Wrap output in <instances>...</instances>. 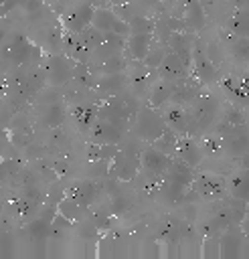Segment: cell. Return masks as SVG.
<instances>
[{
	"mask_svg": "<svg viewBox=\"0 0 249 259\" xmlns=\"http://www.w3.org/2000/svg\"><path fill=\"white\" fill-rule=\"evenodd\" d=\"M245 231L241 225L229 227L221 233V257L235 259L241 255V247L245 245Z\"/></svg>",
	"mask_w": 249,
	"mask_h": 259,
	"instance_id": "obj_12",
	"label": "cell"
},
{
	"mask_svg": "<svg viewBox=\"0 0 249 259\" xmlns=\"http://www.w3.org/2000/svg\"><path fill=\"white\" fill-rule=\"evenodd\" d=\"M166 121L162 117V111L158 107H152L150 103L146 107H140V111L136 113L134 117V136L140 140V142H146V144H152L154 140H158L164 130H166Z\"/></svg>",
	"mask_w": 249,
	"mask_h": 259,
	"instance_id": "obj_2",
	"label": "cell"
},
{
	"mask_svg": "<svg viewBox=\"0 0 249 259\" xmlns=\"http://www.w3.org/2000/svg\"><path fill=\"white\" fill-rule=\"evenodd\" d=\"M213 127H215V134H219V136H233V134L249 132V125L237 107H227L225 113H221L219 123H215Z\"/></svg>",
	"mask_w": 249,
	"mask_h": 259,
	"instance_id": "obj_9",
	"label": "cell"
},
{
	"mask_svg": "<svg viewBox=\"0 0 249 259\" xmlns=\"http://www.w3.org/2000/svg\"><path fill=\"white\" fill-rule=\"evenodd\" d=\"M176 85L178 81H172V79H160L154 83L152 91H150V105L152 107H162L164 103H168L176 91Z\"/></svg>",
	"mask_w": 249,
	"mask_h": 259,
	"instance_id": "obj_20",
	"label": "cell"
},
{
	"mask_svg": "<svg viewBox=\"0 0 249 259\" xmlns=\"http://www.w3.org/2000/svg\"><path fill=\"white\" fill-rule=\"evenodd\" d=\"M115 20H117V14H115L111 8H95L91 24H93L95 28L103 30V32H109V30H113Z\"/></svg>",
	"mask_w": 249,
	"mask_h": 259,
	"instance_id": "obj_28",
	"label": "cell"
},
{
	"mask_svg": "<svg viewBox=\"0 0 249 259\" xmlns=\"http://www.w3.org/2000/svg\"><path fill=\"white\" fill-rule=\"evenodd\" d=\"M186 190H188V186H184L180 182H174V180H168V178L162 176V184H160V190L156 194V200L160 204L172 208V206H176V204L182 202Z\"/></svg>",
	"mask_w": 249,
	"mask_h": 259,
	"instance_id": "obj_14",
	"label": "cell"
},
{
	"mask_svg": "<svg viewBox=\"0 0 249 259\" xmlns=\"http://www.w3.org/2000/svg\"><path fill=\"white\" fill-rule=\"evenodd\" d=\"M164 178L174 180V182H180V184H184V186L190 188V184H192L194 178H196V170H194L190 164H186V162H182V160H178V158H172V162H170V166H168Z\"/></svg>",
	"mask_w": 249,
	"mask_h": 259,
	"instance_id": "obj_17",
	"label": "cell"
},
{
	"mask_svg": "<svg viewBox=\"0 0 249 259\" xmlns=\"http://www.w3.org/2000/svg\"><path fill=\"white\" fill-rule=\"evenodd\" d=\"M40 71L45 73V79L53 85H63L67 81H73L75 77V61L61 57V55H49L40 63Z\"/></svg>",
	"mask_w": 249,
	"mask_h": 259,
	"instance_id": "obj_5",
	"label": "cell"
},
{
	"mask_svg": "<svg viewBox=\"0 0 249 259\" xmlns=\"http://www.w3.org/2000/svg\"><path fill=\"white\" fill-rule=\"evenodd\" d=\"M93 12L95 8L91 4H79L77 8H73L63 20L67 32H81L83 28H87L93 20Z\"/></svg>",
	"mask_w": 249,
	"mask_h": 259,
	"instance_id": "obj_15",
	"label": "cell"
},
{
	"mask_svg": "<svg viewBox=\"0 0 249 259\" xmlns=\"http://www.w3.org/2000/svg\"><path fill=\"white\" fill-rule=\"evenodd\" d=\"M245 200H247V202H249V194H247V198H245Z\"/></svg>",
	"mask_w": 249,
	"mask_h": 259,
	"instance_id": "obj_35",
	"label": "cell"
},
{
	"mask_svg": "<svg viewBox=\"0 0 249 259\" xmlns=\"http://www.w3.org/2000/svg\"><path fill=\"white\" fill-rule=\"evenodd\" d=\"M128 83H130V79L123 75V71L121 73H107V75H101L99 77L97 89L101 93H107L109 97H113V95H119L126 89Z\"/></svg>",
	"mask_w": 249,
	"mask_h": 259,
	"instance_id": "obj_22",
	"label": "cell"
},
{
	"mask_svg": "<svg viewBox=\"0 0 249 259\" xmlns=\"http://www.w3.org/2000/svg\"><path fill=\"white\" fill-rule=\"evenodd\" d=\"M67 194L73 196L77 202H81L83 206H91L95 202H99L105 196V186L103 182L95 180V178H79V180H71V184L67 186Z\"/></svg>",
	"mask_w": 249,
	"mask_h": 259,
	"instance_id": "obj_4",
	"label": "cell"
},
{
	"mask_svg": "<svg viewBox=\"0 0 249 259\" xmlns=\"http://www.w3.org/2000/svg\"><path fill=\"white\" fill-rule=\"evenodd\" d=\"M227 186H229V194L237 196V198H247L249 194V168H237L227 176Z\"/></svg>",
	"mask_w": 249,
	"mask_h": 259,
	"instance_id": "obj_18",
	"label": "cell"
},
{
	"mask_svg": "<svg viewBox=\"0 0 249 259\" xmlns=\"http://www.w3.org/2000/svg\"><path fill=\"white\" fill-rule=\"evenodd\" d=\"M154 28H156V20H152V18H148V16L138 14V16H134V18L130 20V30H132V34H152Z\"/></svg>",
	"mask_w": 249,
	"mask_h": 259,
	"instance_id": "obj_30",
	"label": "cell"
},
{
	"mask_svg": "<svg viewBox=\"0 0 249 259\" xmlns=\"http://www.w3.org/2000/svg\"><path fill=\"white\" fill-rule=\"evenodd\" d=\"M247 6H249V2H247Z\"/></svg>",
	"mask_w": 249,
	"mask_h": 259,
	"instance_id": "obj_36",
	"label": "cell"
},
{
	"mask_svg": "<svg viewBox=\"0 0 249 259\" xmlns=\"http://www.w3.org/2000/svg\"><path fill=\"white\" fill-rule=\"evenodd\" d=\"M73 117H75V121H77L79 127H83V130H91V125H93L95 119L99 117V105H93V103L77 105Z\"/></svg>",
	"mask_w": 249,
	"mask_h": 259,
	"instance_id": "obj_24",
	"label": "cell"
},
{
	"mask_svg": "<svg viewBox=\"0 0 249 259\" xmlns=\"http://www.w3.org/2000/svg\"><path fill=\"white\" fill-rule=\"evenodd\" d=\"M184 22L190 30L200 32L206 26V12L198 0H186L184 4Z\"/></svg>",
	"mask_w": 249,
	"mask_h": 259,
	"instance_id": "obj_19",
	"label": "cell"
},
{
	"mask_svg": "<svg viewBox=\"0 0 249 259\" xmlns=\"http://www.w3.org/2000/svg\"><path fill=\"white\" fill-rule=\"evenodd\" d=\"M119 146L117 144H95L91 142L87 146V162L91 160H113V156L117 154Z\"/></svg>",
	"mask_w": 249,
	"mask_h": 259,
	"instance_id": "obj_27",
	"label": "cell"
},
{
	"mask_svg": "<svg viewBox=\"0 0 249 259\" xmlns=\"http://www.w3.org/2000/svg\"><path fill=\"white\" fill-rule=\"evenodd\" d=\"M152 49V34H130L126 40V55L130 61H144Z\"/></svg>",
	"mask_w": 249,
	"mask_h": 259,
	"instance_id": "obj_16",
	"label": "cell"
},
{
	"mask_svg": "<svg viewBox=\"0 0 249 259\" xmlns=\"http://www.w3.org/2000/svg\"><path fill=\"white\" fill-rule=\"evenodd\" d=\"M121 125H123V121L97 117L95 123L91 125L89 138L95 144H119L121 142V136H123Z\"/></svg>",
	"mask_w": 249,
	"mask_h": 259,
	"instance_id": "obj_7",
	"label": "cell"
},
{
	"mask_svg": "<svg viewBox=\"0 0 249 259\" xmlns=\"http://www.w3.org/2000/svg\"><path fill=\"white\" fill-rule=\"evenodd\" d=\"M65 117V109L59 105V103H51L43 109V115H40V121L47 125V127H59L61 121Z\"/></svg>",
	"mask_w": 249,
	"mask_h": 259,
	"instance_id": "obj_29",
	"label": "cell"
},
{
	"mask_svg": "<svg viewBox=\"0 0 249 259\" xmlns=\"http://www.w3.org/2000/svg\"><path fill=\"white\" fill-rule=\"evenodd\" d=\"M192 71H194V77L202 85H211V83L217 81V69H215L213 61L206 57V53L200 47H194V53H192Z\"/></svg>",
	"mask_w": 249,
	"mask_h": 259,
	"instance_id": "obj_13",
	"label": "cell"
},
{
	"mask_svg": "<svg viewBox=\"0 0 249 259\" xmlns=\"http://www.w3.org/2000/svg\"><path fill=\"white\" fill-rule=\"evenodd\" d=\"M190 188L204 200H219L225 198L229 194V186H227V176L223 174H213V172H196L194 182L190 184Z\"/></svg>",
	"mask_w": 249,
	"mask_h": 259,
	"instance_id": "obj_3",
	"label": "cell"
},
{
	"mask_svg": "<svg viewBox=\"0 0 249 259\" xmlns=\"http://www.w3.org/2000/svg\"><path fill=\"white\" fill-rule=\"evenodd\" d=\"M229 32L235 36H249V6L237 8L229 20Z\"/></svg>",
	"mask_w": 249,
	"mask_h": 259,
	"instance_id": "obj_25",
	"label": "cell"
},
{
	"mask_svg": "<svg viewBox=\"0 0 249 259\" xmlns=\"http://www.w3.org/2000/svg\"><path fill=\"white\" fill-rule=\"evenodd\" d=\"M166 53H168V49H164V47H158V49H150V53L146 55V59H144L142 63H144L148 69H152V71H158V67L162 65V61H164Z\"/></svg>",
	"mask_w": 249,
	"mask_h": 259,
	"instance_id": "obj_33",
	"label": "cell"
},
{
	"mask_svg": "<svg viewBox=\"0 0 249 259\" xmlns=\"http://www.w3.org/2000/svg\"><path fill=\"white\" fill-rule=\"evenodd\" d=\"M170 162H172V156L160 152L152 144L142 150V170H146V172H150L154 176H164L168 166H170Z\"/></svg>",
	"mask_w": 249,
	"mask_h": 259,
	"instance_id": "obj_11",
	"label": "cell"
},
{
	"mask_svg": "<svg viewBox=\"0 0 249 259\" xmlns=\"http://www.w3.org/2000/svg\"><path fill=\"white\" fill-rule=\"evenodd\" d=\"M190 111L200 127V132L213 127V121L217 119L219 111H221V101L215 97V95H209V93H202L192 105H190Z\"/></svg>",
	"mask_w": 249,
	"mask_h": 259,
	"instance_id": "obj_6",
	"label": "cell"
},
{
	"mask_svg": "<svg viewBox=\"0 0 249 259\" xmlns=\"http://www.w3.org/2000/svg\"><path fill=\"white\" fill-rule=\"evenodd\" d=\"M200 257H206V259L221 257V235L202 237V245H200Z\"/></svg>",
	"mask_w": 249,
	"mask_h": 259,
	"instance_id": "obj_31",
	"label": "cell"
},
{
	"mask_svg": "<svg viewBox=\"0 0 249 259\" xmlns=\"http://www.w3.org/2000/svg\"><path fill=\"white\" fill-rule=\"evenodd\" d=\"M178 160L190 164L192 168L200 166V162L206 158L204 156V150H202V144L196 142L194 136H188V134H182L180 140H178V148H176V156Z\"/></svg>",
	"mask_w": 249,
	"mask_h": 259,
	"instance_id": "obj_10",
	"label": "cell"
},
{
	"mask_svg": "<svg viewBox=\"0 0 249 259\" xmlns=\"http://www.w3.org/2000/svg\"><path fill=\"white\" fill-rule=\"evenodd\" d=\"M111 10H113L119 18H123V20H128V22H130L134 16H138L136 2H134V0H113Z\"/></svg>",
	"mask_w": 249,
	"mask_h": 259,
	"instance_id": "obj_32",
	"label": "cell"
},
{
	"mask_svg": "<svg viewBox=\"0 0 249 259\" xmlns=\"http://www.w3.org/2000/svg\"><path fill=\"white\" fill-rule=\"evenodd\" d=\"M65 196H67V186H63L61 180H55V182L49 186V190H47V202H53V204H57V206H59V202H61Z\"/></svg>",
	"mask_w": 249,
	"mask_h": 259,
	"instance_id": "obj_34",
	"label": "cell"
},
{
	"mask_svg": "<svg viewBox=\"0 0 249 259\" xmlns=\"http://www.w3.org/2000/svg\"><path fill=\"white\" fill-rule=\"evenodd\" d=\"M178 140H180L178 132H174L172 127H166L164 134H162L158 140L152 142V146L158 148L160 152H164V154H168V156L174 158V156H176V148H178Z\"/></svg>",
	"mask_w": 249,
	"mask_h": 259,
	"instance_id": "obj_26",
	"label": "cell"
},
{
	"mask_svg": "<svg viewBox=\"0 0 249 259\" xmlns=\"http://www.w3.org/2000/svg\"><path fill=\"white\" fill-rule=\"evenodd\" d=\"M223 148L225 154L233 158H243L249 154V132L245 134H233V136H223Z\"/></svg>",
	"mask_w": 249,
	"mask_h": 259,
	"instance_id": "obj_21",
	"label": "cell"
},
{
	"mask_svg": "<svg viewBox=\"0 0 249 259\" xmlns=\"http://www.w3.org/2000/svg\"><path fill=\"white\" fill-rule=\"evenodd\" d=\"M59 212L63 214V217H67L69 221H73V223H79L81 219H85L87 217V206H83L81 202H77L73 196H65L61 202H59Z\"/></svg>",
	"mask_w": 249,
	"mask_h": 259,
	"instance_id": "obj_23",
	"label": "cell"
},
{
	"mask_svg": "<svg viewBox=\"0 0 249 259\" xmlns=\"http://www.w3.org/2000/svg\"><path fill=\"white\" fill-rule=\"evenodd\" d=\"M142 172V148L136 142H130L126 148H119L113 160L109 162V178L121 182L136 180Z\"/></svg>",
	"mask_w": 249,
	"mask_h": 259,
	"instance_id": "obj_1",
	"label": "cell"
},
{
	"mask_svg": "<svg viewBox=\"0 0 249 259\" xmlns=\"http://www.w3.org/2000/svg\"><path fill=\"white\" fill-rule=\"evenodd\" d=\"M156 77L160 79H172V81H180V79H186L190 77V65L174 51H168L162 65L158 67L156 71Z\"/></svg>",
	"mask_w": 249,
	"mask_h": 259,
	"instance_id": "obj_8",
	"label": "cell"
}]
</instances>
